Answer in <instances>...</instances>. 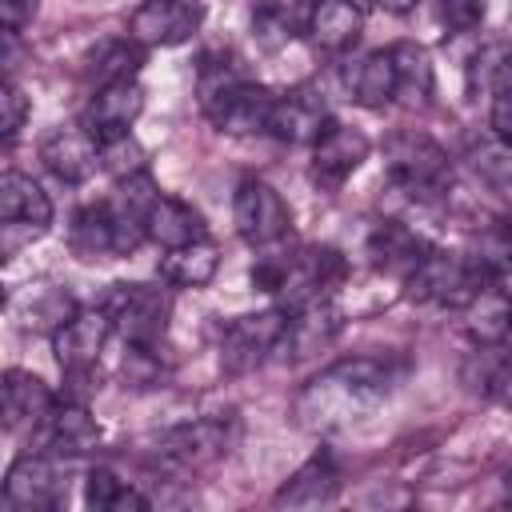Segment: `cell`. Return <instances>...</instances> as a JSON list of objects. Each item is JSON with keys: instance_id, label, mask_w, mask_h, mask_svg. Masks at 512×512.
Wrapping results in <instances>:
<instances>
[{"instance_id": "cell-1", "label": "cell", "mask_w": 512, "mask_h": 512, "mask_svg": "<svg viewBox=\"0 0 512 512\" xmlns=\"http://www.w3.org/2000/svg\"><path fill=\"white\" fill-rule=\"evenodd\" d=\"M392 388V372L380 356H352L336 360L324 368L300 396L296 412L304 416L308 428H328V424H348L376 400H384Z\"/></svg>"}, {"instance_id": "cell-2", "label": "cell", "mask_w": 512, "mask_h": 512, "mask_svg": "<svg viewBox=\"0 0 512 512\" xmlns=\"http://www.w3.org/2000/svg\"><path fill=\"white\" fill-rule=\"evenodd\" d=\"M384 172L408 200H440L452 188V160L424 132H396L384 144Z\"/></svg>"}, {"instance_id": "cell-3", "label": "cell", "mask_w": 512, "mask_h": 512, "mask_svg": "<svg viewBox=\"0 0 512 512\" xmlns=\"http://www.w3.org/2000/svg\"><path fill=\"white\" fill-rule=\"evenodd\" d=\"M412 300L424 304H444V308H472L492 280L480 272V264L468 252H440L428 248V256L416 264V272L404 280Z\"/></svg>"}, {"instance_id": "cell-4", "label": "cell", "mask_w": 512, "mask_h": 512, "mask_svg": "<svg viewBox=\"0 0 512 512\" xmlns=\"http://www.w3.org/2000/svg\"><path fill=\"white\" fill-rule=\"evenodd\" d=\"M104 308L128 348H156L172 316V296L156 284H112Z\"/></svg>"}, {"instance_id": "cell-5", "label": "cell", "mask_w": 512, "mask_h": 512, "mask_svg": "<svg viewBox=\"0 0 512 512\" xmlns=\"http://www.w3.org/2000/svg\"><path fill=\"white\" fill-rule=\"evenodd\" d=\"M232 224H236V236L252 248H276L288 228H292V212L284 204V196L260 180V176H248L236 184V196H232Z\"/></svg>"}, {"instance_id": "cell-6", "label": "cell", "mask_w": 512, "mask_h": 512, "mask_svg": "<svg viewBox=\"0 0 512 512\" xmlns=\"http://www.w3.org/2000/svg\"><path fill=\"white\" fill-rule=\"evenodd\" d=\"M288 328V308H264L252 316H236L220 336V360L228 372H252L272 352H280Z\"/></svg>"}, {"instance_id": "cell-7", "label": "cell", "mask_w": 512, "mask_h": 512, "mask_svg": "<svg viewBox=\"0 0 512 512\" xmlns=\"http://www.w3.org/2000/svg\"><path fill=\"white\" fill-rule=\"evenodd\" d=\"M112 316L108 308H80L72 312L64 324L52 328V352H56V364L68 372V376H84L88 368H96L108 336H112Z\"/></svg>"}, {"instance_id": "cell-8", "label": "cell", "mask_w": 512, "mask_h": 512, "mask_svg": "<svg viewBox=\"0 0 512 512\" xmlns=\"http://www.w3.org/2000/svg\"><path fill=\"white\" fill-rule=\"evenodd\" d=\"M60 456L52 452H24L12 460L8 476H4V504L12 512H48L60 504L64 496V480H60Z\"/></svg>"}, {"instance_id": "cell-9", "label": "cell", "mask_w": 512, "mask_h": 512, "mask_svg": "<svg viewBox=\"0 0 512 512\" xmlns=\"http://www.w3.org/2000/svg\"><path fill=\"white\" fill-rule=\"evenodd\" d=\"M200 24H204L200 0H144L128 20V36L144 48H176L192 40Z\"/></svg>"}, {"instance_id": "cell-10", "label": "cell", "mask_w": 512, "mask_h": 512, "mask_svg": "<svg viewBox=\"0 0 512 512\" xmlns=\"http://www.w3.org/2000/svg\"><path fill=\"white\" fill-rule=\"evenodd\" d=\"M228 448V432L220 420H188L168 428L156 440V464L172 468V472H200L208 464H216Z\"/></svg>"}, {"instance_id": "cell-11", "label": "cell", "mask_w": 512, "mask_h": 512, "mask_svg": "<svg viewBox=\"0 0 512 512\" xmlns=\"http://www.w3.org/2000/svg\"><path fill=\"white\" fill-rule=\"evenodd\" d=\"M140 112H144V88H140V80L100 84V88L88 96L84 112H80V128H84L96 144H104V140H112V136L132 132V124L140 120Z\"/></svg>"}, {"instance_id": "cell-12", "label": "cell", "mask_w": 512, "mask_h": 512, "mask_svg": "<svg viewBox=\"0 0 512 512\" xmlns=\"http://www.w3.org/2000/svg\"><path fill=\"white\" fill-rule=\"evenodd\" d=\"M48 224H52V200H48V192L32 176L8 168L0 176V228H4V248L16 240L20 228L36 240V236L48 232Z\"/></svg>"}, {"instance_id": "cell-13", "label": "cell", "mask_w": 512, "mask_h": 512, "mask_svg": "<svg viewBox=\"0 0 512 512\" xmlns=\"http://www.w3.org/2000/svg\"><path fill=\"white\" fill-rule=\"evenodd\" d=\"M368 136L360 128H348L340 120H328L324 132L312 140V180L324 188H340L364 160H368Z\"/></svg>"}, {"instance_id": "cell-14", "label": "cell", "mask_w": 512, "mask_h": 512, "mask_svg": "<svg viewBox=\"0 0 512 512\" xmlns=\"http://www.w3.org/2000/svg\"><path fill=\"white\" fill-rule=\"evenodd\" d=\"M340 328H344L340 304L332 296H316V300H308V304H300V308L288 312V328H284L280 352L292 356V360H304V356L328 348L340 336Z\"/></svg>"}, {"instance_id": "cell-15", "label": "cell", "mask_w": 512, "mask_h": 512, "mask_svg": "<svg viewBox=\"0 0 512 512\" xmlns=\"http://www.w3.org/2000/svg\"><path fill=\"white\" fill-rule=\"evenodd\" d=\"M40 160L44 168L64 180V184H84L96 168H100V144L80 128V124H64V128H52L44 140H40Z\"/></svg>"}, {"instance_id": "cell-16", "label": "cell", "mask_w": 512, "mask_h": 512, "mask_svg": "<svg viewBox=\"0 0 512 512\" xmlns=\"http://www.w3.org/2000/svg\"><path fill=\"white\" fill-rule=\"evenodd\" d=\"M328 120L332 116L324 112V100L312 88H292V92L276 96L272 116H268V136H276L284 144H312Z\"/></svg>"}, {"instance_id": "cell-17", "label": "cell", "mask_w": 512, "mask_h": 512, "mask_svg": "<svg viewBox=\"0 0 512 512\" xmlns=\"http://www.w3.org/2000/svg\"><path fill=\"white\" fill-rule=\"evenodd\" d=\"M460 376L476 396L512 408V340H480V348L468 352Z\"/></svg>"}, {"instance_id": "cell-18", "label": "cell", "mask_w": 512, "mask_h": 512, "mask_svg": "<svg viewBox=\"0 0 512 512\" xmlns=\"http://www.w3.org/2000/svg\"><path fill=\"white\" fill-rule=\"evenodd\" d=\"M428 240H420L408 224L400 220H384L368 232V260L376 272H388L396 280H408L416 272V264L428 256Z\"/></svg>"}, {"instance_id": "cell-19", "label": "cell", "mask_w": 512, "mask_h": 512, "mask_svg": "<svg viewBox=\"0 0 512 512\" xmlns=\"http://www.w3.org/2000/svg\"><path fill=\"white\" fill-rule=\"evenodd\" d=\"M52 408H56V396L40 376H32L24 368H8L4 372V428L8 432L44 428Z\"/></svg>"}, {"instance_id": "cell-20", "label": "cell", "mask_w": 512, "mask_h": 512, "mask_svg": "<svg viewBox=\"0 0 512 512\" xmlns=\"http://www.w3.org/2000/svg\"><path fill=\"white\" fill-rule=\"evenodd\" d=\"M304 28L320 52L340 56V52L356 48V40L364 32V12L356 0H312Z\"/></svg>"}, {"instance_id": "cell-21", "label": "cell", "mask_w": 512, "mask_h": 512, "mask_svg": "<svg viewBox=\"0 0 512 512\" xmlns=\"http://www.w3.org/2000/svg\"><path fill=\"white\" fill-rule=\"evenodd\" d=\"M336 496H340V468L328 452H316L308 464H300L280 484L272 504L276 508H320V504H332Z\"/></svg>"}, {"instance_id": "cell-22", "label": "cell", "mask_w": 512, "mask_h": 512, "mask_svg": "<svg viewBox=\"0 0 512 512\" xmlns=\"http://www.w3.org/2000/svg\"><path fill=\"white\" fill-rule=\"evenodd\" d=\"M44 440L52 456H84L100 444V424L92 420V412L80 400H56L52 416L44 420Z\"/></svg>"}, {"instance_id": "cell-23", "label": "cell", "mask_w": 512, "mask_h": 512, "mask_svg": "<svg viewBox=\"0 0 512 512\" xmlns=\"http://www.w3.org/2000/svg\"><path fill=\"white\" fill-rule=\"evenodd\" d=\"M272 104H276V92L256 84V80H244L208 120L228 132V136H252V132H268V116H272Z\"/></svg>"}, {"instance_id": "cell-24", "label": "cell", "mask_w": 512, "mask_h": 512, "mask_svg": "<svg viewBox=\"0 0 512 512\" xmlns=\"http://www.w3.org/2000/svg\"><path fill=\"white\" fill-rule=\"evenodd\" d=\"M204 236H208V232H204L200 212H196L192 204H184V200L160 192V200H156L152 212H148V240L168 252V248H184V244L204 240Z\"/></svg>"}, {"instance_id": "cell-25", "label": "cell", "mask_w": 512, "mask_h": 512, "mask_svg": "<svg viewBox=\"0 0 512 512\" xmlns=\"http://www.w3.org/2000/svg\"><path fill=\"white\" fill-rule=\"evenodd\" d=\"M216 268H220V252L208 236L192 240L184 248H168L160 256V280H168L172 288H204V284H212Z\"/></svg>"}, {"instance_id": "cell-26", "label": "cell", "mask_w": 512, "mask_h": 512, "mask_svg": "<svg viewBox=\"0 0 512 512\" xmlns=\"http://www.w3.org/2000/svg\"><path fill=\"white\" fill-rule=\"evenodd\" d=\"M348 88H352V100L360 108H388V104H396V64H392V52L388 48L368 52L348 72Z\"/></svg>"}, {"instance_id": "cell-27", "label": "cell", "mask_w": 512, "mask_h": 512, "mask_svg": "<svg viewBox=\"0 0 512 512\" xmlns=\"http://www.w3.org/2000/svg\"><path fill=\"white\" fill-rule=\"evenodd\" d=\"M68 244H72V252L84 256V260L116 256V232H112L108 200H92V204L76 208L72 228H68Z\"/></svg>"}, {"instance_id": "cell-28", "label": "cell", "mask_w": 512, "mask_h": 512, "mask_svg": "<svg viewBox=\"0 0 512 512\" xmlns=\"http://www.w3.org/2000/svg\"><path fill=\"white\" fill-rule=\"evenodd\" d=\"M392 64H396V100L408 108H424L432 100V60L420 44L400 40L388 48Z\"/></svg>"}, {"instance_id": "cell-29", "label": "cell", "mask_w": 512, "mask_h": 512, "mask_svg": "<svg viewBox=\"0 0 512 512\" xmlns=\"http://www.w3.org/2000/svg\"><path fill=\"white\" fill-rule=\"evenodd\" d=\"M84 500L96 512H144V508H152V500L140 488H132L128 480H120L112 468H92L84 476Z\"/></svg>"}, {"instance_id": "cell-30", "label": "cell", "mask_w": 512, "mask_h": 512, "mask_svg": "<svg viewBox=\"0 0 512 512\" xmlns=\"http://www.w3.org/2000/svg\"><path fill=\"white\" fill-rule=\"evenodd\" d=\"M244 80L248 76L240 72L236 60H228V56H204L200 68H196V100H200V112L212 116Z\"/></svg>"}, {"instance_id": "cell-31", "label": "cell", "mask_w": 512, "mask_h": 512, "mask_svg": "<svg viewBox=\"0 0 512 512\" xmlns=\"http://www.w3.org/2000/svg\"><path fill=\"white\" fill-rule=\"evenodd\" d=\"M140 64H144V44H136V40L128 36V40H108V44H100V48L92 52V60H88V72H92V80H96V88H100V84H116V80H136Z\"/></svg>"}, {"instance_id": "cell-32", "label": "cell", "mask_w": 512, "mask_h": 512, "mask_svg": "<svg viewBox=\"0 0 512 512\" xmlns=\"http://www.w3.org/2000/svg\"><path fill=\"white\" fill-rule=\"evenodd\" d=\"M472 84L492 96L512 92V44H488L472 60Z\"/></svg>"}, {"instance_id": "cell-33", "label": "cell", "mask_w": 512, "mask_h": 512, "mask_svg": "<svg viewBox=\"0 0 512 512\" xmlns=\"http://www.w3.org/2000/svg\"><path fill=\"white\" fill-rule=\"evenodd\" d=\"M100 168L112 172L116 180L140 176V172H148V156H144L140 140L132 132H124V136H112V140L100 144Z\"/></svg>"}, {"instance_id": "cell-34", "label": "cell", "mask_w": 512, "mask_h": 512, "mask_svg": "<svg viewBox=\"0 0 512 512\" xmlns=\"http://www.w3.org/2000/svg\"><path fill=\"white\" fill-rule=\"evenodd\" d=\"M472 168L492 184L500 188L504 196L512 192V148L504 140H484V144H472Z\"/></svg>"}, {"instance_id": "cell-35", "label": "cell", "mask_w": 512, "mask_h": 512, "mask_svg": "<svg viewBox=\"0 0 512 512\" xmlns=\"http://www.w3.org/2000/svg\"><path fill=\"white\" fill-rule=\"evenodd\" d=\"M252 36H256L264 48H280V44H288V40L296 36V20H292L284 8L264 4V8L252 16Z\"/></svg>"}, {"instance_id": "cell-36", "label": "cell", "mask_w": 512, "mask_h": 512, "mask_svg": "<svg viewBox=\"0 0 512 512\" xmlns=\"http://www.w3.org/2000/svg\"><path fill=\"white\" fill-rule=\"evenodd\" d=\"M28 112H32V104H28L24 88L8 76V80H4V88H0V136H4V144H12V140L20 136V128H24Z\"/></svg>"}, {"instance_id": "cell-37", "label": "cell", "mask_w": 512, "mask_h": 512, "mask_svg": "<svg viewBox=\"0 0 512 512\" xmlns=\"http://www.w3.org/2000/svg\"><path fill=\"white\" fill-rule=\"evenodd\" d=\"M440 20L456 36L476 32L484 24V0H440Z\"/></svg>"}, {"instance_id": "cell-38", "label": "cell", "mask_w": 512, "mask_h": 512, "mask_svg": "<svg viewBox=\"0 0 512 512\" xmlns=\"http://www.w3.org/2000/svg\"><path fill=\"white\" fill-rule=\"evenodd\" d=\"M492 136L512 148V92L492 96Z\"/></svg>"}, {"instance_id": "cell-39", "label": "cell", "mask_w": 512, "mask_h": 512, "mask_svg": "<svg viewBox=\"0 0 512 512\" xmlns=\"http://www.w3.org/2000/svg\"><path fill=\"white\" fill-rule=\"evenodd\" d=\"M36 16V0H0V20L4 32H20L28 20Z\"/></svg>"}, {"instance_id": "cell-40", "label": "cell", "mask_w": 512, "mask_h": 512, "mask_svg": "<svg viewBox=\"0 0 512 512\" xmlns=\"http://www.w3.org/2000/svg\"><path fill=\"white\" fill-rule=\"evenodd\" d=\"M380 12H392V16H404V12H412V8H420V0H372Z\"/></svg>"}, {"instance_id": "cell-41", "label": "cell", "mask_w": 512, "mask_h": 512, "mask_svg": "<svg viewBox=\"0 0 512 512\" xmlns=\"http://www.w3.org/2000/svg\"><path fill=\"white\" fill-rule=\"evenodd\" d=\"M496 288H500V296H504V300L512 304V268H508V272H504V276L496 280Z\"/></svg>"}]
</instances>
